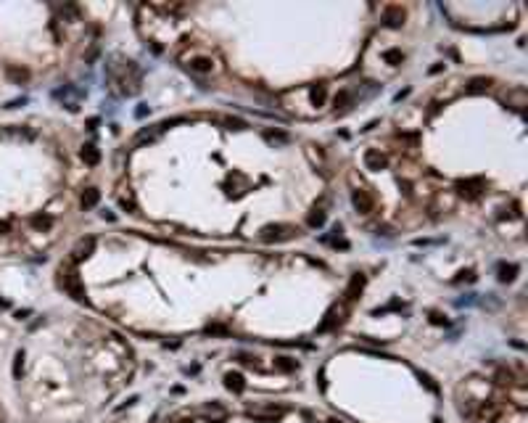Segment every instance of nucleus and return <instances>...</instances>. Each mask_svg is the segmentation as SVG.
I'll use <instances>...</instances> for the list:
<instances>
[{
  "label": "nucleus",
  "instance_id": "1",
  "mask_svg": "<svg viewBox=\"0 0 528 423\" xmlns=\"http://www.w3.org/2000/svg\"><path fill=\"white\" fill-rule=\"evenodd\" d=\"M346 315H349V307L346 304H341V307H333L325 315V320L320 323V334H328V331H333V328H338V325H343L346 323Z\"/></svg>",
  "mask_w": 528,
  "mask_h": 423
},
{
  "label": "nucleus",
  "instance_id": "2",
  "mask_svg": "<svg viewBox=\"0 0 528 423\" xmlns=\"http://www.w3.org/2000/svg\"><path fill=\"white\" fill-rule=\"evenodd\" d=\"M293 233L296 230H293L291 225H267L262 230V241H267V244H272V241H285V238H293Z\"/></svg>",
  "mask_w": 528,
  "mask_h": 423
},
{
  "label": "nucleus",
  "instance_id": "3",
  "mask_svg": "<svg viewBox=\"0 0 528 423\" xmlns=\"http://www.w3.org/2000/svg\"><path fill=\"white\" fill-rule=\"evenodd\" d=\"M351 201H354L357 212H362V214H370L375 209V199H373V193H370L367 188H357V191L351 193Z\"/></svg>",
  "mask_w": 528,
  "mask_h": 423
},
{
  "label": "nucleus",
  "instance_id": "4",
  "mask_svg": "<svg viewBox=\"0 0 528 423\" xmlns=\"http://www.w3.org/2000/svg\"><path fill=\"white\" fill-rule=\"evenodd\" d=\"M61 289L66 291L69 296H74V299H84V286L80 283V278H77L74 272L61 275Z\"/></svg>",
  "mask_w": 528,
  "mask_h": 423
},
{
  "label": "nucleus",
  "instance_id": "5",
  "mask_svg": "<svg viewBox=\"0 0 528 423\" xmlns=\"http://www.w3.org/2000/svg\"><path fill=\"white\" fill-rule=\"evenodd\" d=\"M362 289H364V275H362V272H357V275H351L346 291H343V302H346V304L357 302V299H359V294H362Z\"/></svg>",
  "mask_w": 528,
  "mask_h": 423
},
{
  "label": "nucleus",
  "instance_id": "6",
  "mask_svg": "<svg viewBox=\"0 0 528 423\" xmlns=\"http://www.w3.org/2000/svg\"><path fill=\"white\" fill-rule=\"evenodd\" d=\"M404 16H407V14H404L401 5H386V8H383V19H386L388 27H401Z\"/></svg>",
  "mask_w": 528,
  "mask_h": 423
},
{
  "label": "nucleus",
  "instance_id": "7",
  "mask_svg": "<svg viewBox=\"0 0 528 423\" xmlns=\"http://www.w3.org/2000/svg\"><path fill=\"white\" fill-rule=\"evenodd\" d=\"M364 164H367V169H380V167H386V156L378 148H367L364 151Z\"/></svg>",
  "mask_w": 528,
  "mask_h": 423
},
{
  "label": "nucleus",
  "instance_id": "8",
  "mask_svg": "<svg viewBox=\"0 0 528 423\" xmlns=\"http://www.w3.org/2000/svg\"><path fill=\"white\" fill-rule=\"evenodd\" d=\"M285 410L283 407H267V410H249V418L253 421H272V418H280Z\"/></svg>",
  "mask_w": 528,
  "mask_h": 423
},
{
  "label": "nucleus",
  "instance_id": "9",
  "mask_svg": "<svg viewBox=\"0 0 528 423\" xmlns=\"http://www.w3.org/2000/svg\"><path fill=\"white\" fill-rule=\"evenodd\" d=\"M80 156H82V161L87 167H95L98 161H101V151L93 146V143H87V146H82V151H80Z\"/></svg>",
  "mask_w": 528,
  "mask_h": 423
},
{
  "label": "nucleus",
  "instance_id": "10",
  "mask_svg": "<svg viewBox=\"0 0 528 423\" xmlns=\"http://www.w3.org/2000/svg\"><path fill=\"white\" fill-rule=\"evenodd\" d=\"M225 386L230 389L232 394H240V392L246 389V378H243L240 373H227V376H225Z\"/></svg>",
  "mask_w": 528,
  "mask_h": 423
},
{
  "label": "nucleus",
  "instance_id": "11",
  "mask_svg": "<svg viewBox=\"0 0 528 423\" xmlns=\"http://www.w3.org/2000/svg\"><path fill=\"white\" fill-rule=\"evenodd\" d=\"M93 249H95V238H93V236L82 238L80 244H77V249H74V259H84V257H90V254H93Z\"/></svg>",
  "mask_w": 528,
  "mask_h": 423
},
{
  "label": "nucleus",
  "instance_id": "12",
  "mask_svg": "<svg viewBox=\"0 0 528 423\" xmlns=\"http://www.w3.org/2000/svg\"><path fill=\"white\" fill-rule=\"evenodd\" d=\"M98 201H101V191H98V188H87V191L82 193L80 204H82V209H95Z\"/></svg>",
  "mask_w": 528,
  "mask_h": 423
},
{
  "label": "nucleus",
  "instance_id": "13",
  "mask_svg": "<svg viewBox=\"0 0 528 423\" xmlns=\"http://www.w3.org/2000/svg\"><path fill=\"white\" fill-rule=\"evenodd\" d=\"M188 67H190L193 71H198V74H206V71L214 69V61H211V58H206V56H195Z\"/></svg>",
  "mask_w": 528,
  "mask_h": 423
},
{
  "label": "nucleus",
  "instance_id": "14",
  "mask_svg": "<svg viewBox=\"0 0 528 423\" xmlns=\"http://www.w3.org/2000/svg\"><path fill=\"white\" fill-rule=\"evenodd\" d=\"M275 370H280V373H293V370H298V362L293 360V357H275Z\"/></svg>",
  "mask_w": 528,
  "mask_h": 423
},
{
  "label": "nucleus",
  "instance_id": "15",
  "mask_svg": "<svg viewBox=\"0 0 528 423\" xmlns=\"http://www.w3.org/2000/svg\"><path fill=\"white\" fill-rule=\"evenodd\" d=\"M478 180H467V183H460L457 188H460V196H467V199H475V196H481V191H478Z\"/></svg>",
  "mask_w": 528,
  "mask_h": 423
},
{
  "label": "nucleus",
  "instance_id": "16",
  "mask_svg": "<svg viewBox=\"0 0 528 423\" xmlns=\"http://www.w3.org/2000/svg\"><path fill=\"white\" fill-rule=\"evenodd\" d=\"M515 272H518V265H515V262H510V265L502 262V265H499V281H502V283H510L512 278H515Z\"/></svg>",
  "mask_w": 528,
  "mask_h": 423
},
{
  "label": "nucleus",
  "instance_id": "17",
  "mask_svg": "<svg viewBox=\"0 0 528 423\" xmlns=\"http://www.w3.org/2000/svg\"><path fill=\"white\" fill-rule=\"evenodd\" d=\"M5 74H8L14 82H19V85L29 80V71L27 69H19V67H5Z\"/></svg>",
  "mask_w": 528,
  "mask_h": 423
},
{
  "label": "nucleus",
  "instance_id": "18",
  "mask_svg": "<svg viewBox=\"0 0 528 423\" xmlns=\"http://www.w3.org/2000/svg\"><path fill=\"white\" fill-rule=\"evenodd\" d=\"M306 223H309V227H322L325 225V212L322 209H312V214L306 217Z\"/></svg>",
  "mask_w": 528,
  "mask_h": 423
},
{
  "label": "nucleus",
  "instance_id": "19",
  "mask_svg": "<svg viewBox=\"0 0 528 423\" xmlns=\"http://www.w3.org/2000/svg\"><path fill=\"white\" fill-rule=\"evenodd\" d=\"M21 373H24V352L19 349L16 357H14V376H16V378H21Z\"/></svg>",
  "mask_w": 528,
  "mask_h": 423
},
{
  "label": "nucleus",
  "instance_id": "20",
  "mask_svg": "<svg viewBox=\"0 0 528 423\" xmlns=\"http://www.w3.org/2000/svg\"><path fill=\"white\" fill-rule=\"evenodd\" d=\"M232 357H235L238 362H243V365H253V360H256V357H253V355H249V352H235Z\"/></svg>",
  "mask_w": 528,
  "mask_h": 423
},
{
  "label": "nucleus",
  "instance_id": "21",
  "mask_svg": "<svg viewBox=\"0 0 528 423\" xmlns=\"http://www.w3.org/2000/svg\"><path fill=\"white\" fill-rule=\"evenodd\" d=\"M486 88H488V80H484V77L470 80V90H486Z\"/></svg>",
  "mask_w": 528,
  "mask_h": 423
},
{
  "label": "nucleus",
  "instance_id": "22",
  "mask_svg": "<svg viewBox=\"0 0 528 423\" xmlns=\"http://www.w3.org/2000/svg\"><path fill=\"white\" fill-rule=\"evenodd\" d=\"M399 58H401V50H396V48L386 50V61H399Z\"/></svg>",
  "mask_w": 528,
  "mask_h": 423
},
{
  "label": "nucleus",
  "instance_id": "23",
  "mask_svg": "<svg viewBox=\"0 0 528 423\" xmlns=\"http://www.w3.org/2000/svg\"><path fill=\"white\" fill-rule=\"evenodd\" d=\"M32 223H35L37 227H50V223H53V220H50V217H35Z\"/></svg>",
  "mask_w": 528,
  "mask_h": 423
},
{
  "label": "nucleus",
  "instance_id": "24",
  "mask_svg": "<svg viewBox=\"0 0 528 423\" xmlns=\"http://www.w3.org/2000/svg\"><path fill=\"white\" fill-rule=\"evenodd\" d=\"M420 378H422V383H425V386L431 389V392H439V386L433 383V378H431V376H420Z\"/></svg>",
  "mask_w": 528,
  "mask_h": 423
},
{
  "label": "nucleus",
  "instance_id": "25",
  "mask_svg": "<svg viewBox=\"0 0 528 423\" xmlns=\"http://www.w3.org/2000/svg\"><path fill=\"white\" fill-rule=\"evenodd\" d=\"M206 334H227V328H225V325H209Z\"/></svg>",
  "mask_w": 528,
  "mask_h": 423
},
{
  "label": "nucleus",
  "instance_id": "26",
  "mask_svg": "<svg viewBox=\"0 0 528 423\" xmlns=\"http://www.w3.org/2000/svg\"><path fill=\"white\" fill-rule=\"evenodd\" d=\"M24 101H27V98H16V101H11V103H8V106H5V109H16V106H21Z\"/></svg>",
  "mask_w": 528,
  "mask_h": 423
},
{
  "label": "nucleus",
  "instance_id": "27",
  "mask_svg": "<svg viewBox=\"0 0 528 423\" xmlns=\"http://www.w3.org/2000/svg\"><path fill=\"white\" fill-rule=\"evenodd\" d=\"M431 320H433L436 325H441V323H446V320H444V317H441V315H439V312H433V317H431Z\"/></svg>",
  "mask_w": 528,
  "mask_h": 423
},
{
  "label": "nucleus",
  "instance_id": "28",
  "mask_svg": "<svg viewBox=\"0 0 528 423\" xmlns=\"http://www.w3.org/2000/svg\"><path fill=\"white\" fill-rule=\"evenodd\" d=\"M0 233H8V223H0Z\"/></svg>",
  "mask_w": 528,
  "mask_h": 423
},
{
  "label": "nucleus",
  "instance_id": "29",
  "mask_svg": "<svg viewBox=\"0 0 528 423\" xmlns=\"http://www.w3.org/2000/svg\"><path fill=\"white\" fill-rule=\"evenodd\" d=\"M325 423H338V421H325Z\"/></svg>",
  "mask_w": 528,
  "mask_h": 423
},
{
  "label": "nucleus",
  "instance_id": "30",
  "mask_svg": "<svg viewBox=\"0 0 528 423\" xmlns=\"http://www.w3.org/2000/svg\"><path fill=\"white\" fill-rule=\"evenodd\" d=\"M436 423H441V421H436Z\"/></svg>",
  "mask_w": 528,
  "mask_h": 423
}]
</instances>
